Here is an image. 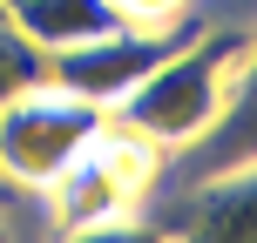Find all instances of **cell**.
<instances>
[{
    "label": "cell",
    "instance_id": "6da1fadb",
    "mask_svg": "<svg viewBox=\"0 0 257 243\" xmlns=\"http://www.w3.org/2000/svg\"><path fill=\"white\" fill-rule=\"evenodd\" d=\"M250 14H217L203 34H190L169 61H156L136 88L108 108V122L128 128L136 142H149L156 155H176L217 122L223 108V88H230V68H237V48L250 34Z\"/></svg>",
    "mask_w": 257,
    "mask_h": 243
},
{
    "label": "cell",
    "instance_id": "3957f363",
    "mask_svg": "<svg viewBox=\"0 0 257 243\" xmlns=\"http://www.w3.org/2000/svg\"><path fill=\"white\" fill-rule=\"evenodd\" d=\"M102 122H108V115H102L95 102L54 88V81L21 88L14 102H0V176L27 182V189L54 182L95 135H102Z\"/></svg>",
    "mask_w": 257,
    "mask_h": 243
},
{
    "label": "cell",
    "instance_id": "30bf717a",
    "mask_svg": "<svg viewBox=\"0 0 257 243\" xmlns=\"http://www.w3.org/2000/svg\"><path fill=\"white\" fill-rule=\"evenodd\" d=\"M0 21H7V0H0Z\"/></svg>",
    "mask_w": 257,
    "mask_h": 243
},
{
    "label": "cell",
    "instance_id": "5b68a950",
    "mask_svg": "<svg viewBox=\"0 0 257 243\" xmlns=\"http://www.w3.org/2000/svg\"><path fill=\"white\" fill-rule=\"evenodd\" d=\"M250 155H257V27L244 34V48H237V68H230V88H223L217 122H210L190 149L163 155L149 189H183V182H203V176H217V169L250 162Z\"/></svg>",
    "mask_w": 257,
    "mask_h": 243
},
{
    "label": "cell",
    "instance_id": "ba28073f",
    "mask_svg": "<svg viewBox=\"0 0 257 243\" xmlns=\"http://www.w3.org/2000/svg\"><path fill=\"white\" fill-rule=\"evenodd\" d=\"M34 81H48V54H41L14 21H0V102H14V95L34 88Z\"/></svg>",
    "mask_w": 257,
    "mask_h": 243
},
{
    "label": "cell",
    "instance_id": "52a82bcc",
    "mask_svg": "<svg viewBox=\"0 0 257 243\" xmlns=\"http://www.w3.org/2000/svg\"><path fill=\"white\" fill-rule=\"evenodd\" d=\"M7 21L41 54H61V48H81V41H102L115 27H128V14L115 0H7Z\"/></svg>",
    "mask_w": 257,
    "mask_h": 243
},
{
    "label": "cell",
    "instance_id": "7a4b0ae2",
    "mask_svg": "<svg viewBox=\"0 0 257 243\" xmlns=\"http://www.w3.org/2000/svg\"><path fill=\"white\" fill-rule=\"evenodd\" d=\"M156 162H163V155H156L149 142H136L128 128L102 122V135H95L61 176L41 182L48 223H54V230H122L128 209L149 196Z\"/></svg>",
    "mask_w": 257,
    "mask_h": 243
},
{
    "label": "cell",
    "instance_id": "9c48e42d",
    "mask_svg": "<svg viewBox=\"0 0 257 243\" xmlns=\"http://www.w3.org/2000/svg\"><path fill=\"white\" fill-rule=\"evenodd\" d=\"M115 7H122L136 27H163V21H176V14H190L196 0H115Z\"/></svg>",
    "mask_w": 257,
    "mask_h": 243
},
{
    "label": "cell",
    "instance_id": "8992f818",
    "mask_svg": "<svg viewBox=\"0 0 257 243\" xmlns=\"http://www.w3.org/2000/svg\"><path fill=\"white\" fill-rule=\"evenodd\" d=\"M142 203H149V223H163V230L257 243V155L203 182H183V189H149Z\"/></svg>",
    "mask_w": 257,
    "mask_h": 243
},
{
    "label": "cell",
    "instance_id": "277c9868",
    "mask_svg": "<svg viewBox=\"0 0 257 243\" xmlns=\"http://www.w3.org/2000/svg\"><path fill=\"white\" fill-rule=\"evenodd\" d=\"M210 21H217L210 0H196L190 14H176V21H163V27H136L128 21V27H115V34H102V41H81V48L48 54V81L68 88V95H81V102H95L108 115L156 61H169V54H176L190 34H203Z\"/></svg>",
    "mask_w": 257,
    "mask_h": 243
}]
</instances>
